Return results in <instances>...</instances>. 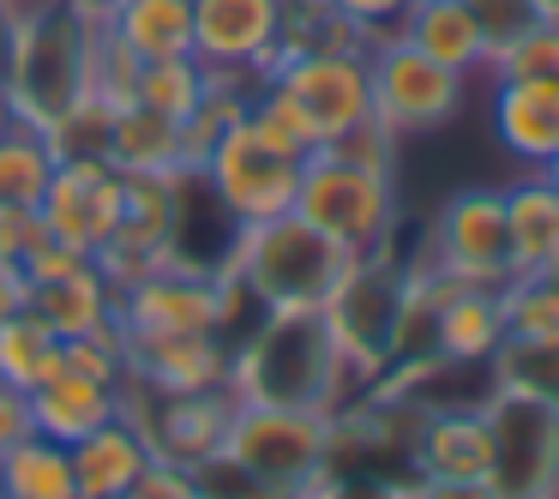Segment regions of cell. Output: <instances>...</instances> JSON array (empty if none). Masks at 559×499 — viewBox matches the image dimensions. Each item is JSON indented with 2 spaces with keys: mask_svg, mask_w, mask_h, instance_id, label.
Instances as JSON below:
<instances>
[{
  "mask_svg": "<svg viewBox=\"0 0 559 499\" xmlns=\"http://www.w3.org/2000/svg\"><path fill=\"white\" fill-rule=\"evenodd\" d=\"M229 391L235 403H289V409L337 415L361 385L331 343L325 313H253L241 343H229Z\"/></svg>",
  "mask_w": 559,
  "mask_h": 499,
  "instance_id": "cell-1",
  "label": "cell"
},
{
  "mask_svg": "<svg viewBox=\"0 0 559 499\" xmlns=\"http://www.w3.org/2000/svg\"><path fill=\"white\" fill-rule=\"evenodd\" d=\"M343 265H349V253L295 211L265 223H235L229 253H223V271L241 283L253 313H319L325 295L337 289Z\"/></svg>",
  "mask_w": 559,
  "mask_h": 499,
  "instance_id": "cell-2",
  "label": "cell"
},
{
  "mask_svg": "<svg viewBox=\"0 0 559 499\" xmlns=\"http://www.w3.org/2000/svg\"><path fill=\"white\" fill-rule=\"evenodd\" d=\"M295 217H307L319 235H331L349 259L385 253V247H397V223H403L397 175L349 163V157H337V151H313V157L301 163Z\"/></svg>",
  "mask_w": 559,
  "mask_h": 499,
  "instance_id": "cell-3",
  "label": "cell"
},
{
  "mask_svg": "<svg viewBox=\"0 0 559 499\" xmlns=\"http://www.w3.org/2000/svg\"><path fill=\"white\" fill-rule=\"evenodd\" d=\"M223 451L259 482L301 499L331 475V415L289 409V403H235Z\"/></svg>",
  "mask_w": 559,
  "mask_h": 499,
  "instance_id": "cell-4",
  "label": "cell"
},
{
  "mask_svg": "<svg viewBox=\"0 0 559 499\" xmlns=\"http://www.w3.org/2000/svg\"><path fill=\"white\" fill-rule=\"evenodd\" d=\"M397 295H403V259L397 247L385 253L349 259L337 277V289L325 295V331L331 343L343 349L355 385H373L379 373L391 367V319H397Z\"/></svg>",
  "mask_w": 559,
  "mask_h": 499,
  "instance_id": "cell-5",
  "label": "cell"
},
{
  "mask_svg": "<svg viewBox=\"0 0 559 499\" xmlns=\"http://www.w3.org/2000/svg\"><path fill=\"white\" fill-rule=\"evenodd\" d=\"M367 79H373V115L397 139L433 133V127L457 121L463 103H469V73H451V67L427 61L403 37H385L367 49Z\"/></svg>",
  "mask_w": 559,
  "mask_h": 499,
  "instance_id": "cell-6",
  "label": "cell"
},
{
  "mask_svg": "<svg viewBox=\"0 0 559 499\" xmlns=\"http://www.w3.org/2000/svg\"><path fill=\"white\" fill-rule=\"evenodd\" d=\"M481 415L493 433L487 482L499 499H554L559 494V409L511 391H481Z\"/></svg>",
  "mask_w": 559,
  "mask_h": 499,
  "instance_id": "cell-7",
  "label": "cell"
},
{
  "mask_svg": "<svg viewBox=\"0 0 559 499\" xmlns=\"http://www.w3.org/2000/svg\"><path fill=\"white\" fill-rule=\"evenodd\" d=\"M421 259L469 289H499L511 277V241H506V187H463L427 223Z\"/></svg>",
  "mask_w": 559,
  "mask_h": 499,
  "instance_id": "cell-8",
  "label": "cell"
},
{
  "mask_svg": "<svg viewBox=\"0 0 559 499\" xmlns=\"http://www.w3.org/2000/svg\"><path fill=\"white\" fill-rule=\"evenodd\" d=\"M199 187L211 193V205L235 223H265V217H283L295 211V187H301V163L295 157H277L271 145H259L247 115L229 127V133L211 145L205 169H199Z\"/></svg>",
  "mask_w": 559,
  "mask_h": 499,
  "instance_id": "cell-9",
  "label": "cell"
},
{
  "mask_svg": "<svg viewBox=\"0 0 559 499\" xmlns=\"http://www.w3.org/2000/svg\"><path fill=\"white\" fill-rule=\"evenodd\" d=\"M265 79H277V85L307 109L319 145H331L337 133H349L355 121L373 115L367 49H301V55H283Z\"/></svg>",
  "mask_w": 559,
  "mask_h": 499,
  "instance_id": "cell-10",
  "label": "cell"
},
{
  "mask_svg": "<svg viewBox=\"0 0 559 499\" xmlns=\"http://www.w3.org/2000/svg\"><path fill=\"white\" fill-rule=\"evenodd\" d=\"M121 409L133 415V427L151 439V451L169 463H205L211 451H223V433H229V415H235V391H145V385H127Z\"/></svg>",
  "mask_w": 559,
  "mask_h": 499,
  "instance_id": "cell-11",
  "label": "cell"
},
{
  "mask_svg": "<svg viewBox=\"0 0 559 499\" xmlns=\"http://www.w3.org/2000/svg\"><path fill=\"white\" fill-rule=\"evenodd\" d=\"M49 241L73 247V253H97L127 217V175L109 157H73L55 169L49 193L37 205Z\"/></svg>",
  "mask_w": 559,
  "mask_h": 499,
  "instance_id": "cell-12",
  "label": "cell"
},
{
  "mask_svg": "<svg viewBox=\"0 0 559 499\" xmlns=\"http://www.w3.org/2000/svg\"><path fill=\"white\" fill-rule=\"evenodd\" d=\"M193 55L205 73L265 79L283 55V0H193Z\"/></svg>",
  "mask_w": 559,
  "mask_h": 499,
  "instance_id": "cell-13",
  "label": "cell"
},
{
  "mask_svg": "<svg viewBox=\"0 0 559 499\" xmlns=\"http://www.w3.org/2000/svg\"><path fill=\"white\" fill-rule=\"evenodd\" d=\"M127 385L145 391H217L229 385V337L217 331H127Z\"/></svg>",
  "mask_w": 559,
  "mask_h": 499,
  "instance_id": "cell-14",
  "label": "cell"
},
{
  "mask_svg": "<svg viewBox=\"0 0 559 499\" xmlns=\"http://www.w3.org/2000/svg\"><path fill=\"white\" fill-rule=\"evenodd\" d=\"M493 433H487L481 403H433L409 439V475L433 482H487Z\"/></svg>",
  "mask_w": 559,
  "mask_h": 499,
  "instance_id": "cell-15",
  "label": "cell"
},
{
  "mask_svg": "<svg viewBox=\"0 0 559 499\" xmlns=\"http://www.w3.org/2000/svg\"><path fill=\"white\" fill-rule=\"evenodd\" d=\"M493 139L518 169L559 157V79H493Z\"/></svg>",
  "mask_w": 559,
  "mask_h": 499,
  "instance_id": "cell-16",
  "label": "cell"
},
{
  "mask_svg": "<svg viewBox=\"0 0 559 499\" xmlns=\"http://www.w3.org/2000/svg\"><path fill=\"white\" fill-rule=\"evenodd\" d=\"M31 313L67 343V337L109 325L121 313V289L97 271V259H73V265L49 271V277H31Z\"/></svg>",
  "mask_w": 559,
  "mask_h": 499,
  "instance_id": "cell-17",
  "label": "cell"
},
{
  "mask_svg": "<svg viewBox=\"0 0 559 499\" xmlns=\"http://www.w3.org/2000/svg\"><path fill=\"white\" fill-rule=\"evenodd\" d=\"M73 482H79V499H121L127 487L145 475V463L157 458L151 439L133 427V415H115V421L91 427L85 439H73Z\"/></svg>",
  "mask_w": 559,
  "mask_h": 499,
  "instance_id": "cell-18",
  "label": "cell"
},
{
  "mask_svg": "<svg viewBox=\"0 0 559 499\" xmlns=\"http://www.w3.org/2000/svg\"><path fill=\"white\" fill-rule=\"evenodd\" d=\"M121 397L127 391L103 385V379H85L73 373V367H55L43 385H31V427L49 439H61V445H73V439H85L91 427L115 421L121 415Z\"/></svg>",
  "mask_w": 559,
  "mask_h": 499,
  "instance_id": "cell-19",
  "label": "cell"
},
{
  "mask_svg": "<svg viewBox=\"0 0 559 499\" xmlns=\"http://www.w3.org/2000/svg\"><path fill=\"white\" fill-rule=\"evenodd\" d=\"M397 37L409 49H421L427 61L451 67V73H481L487 67V43H481V25H475L469 0H409Z\"/></svg>",
  "mask_w": 559,
  "mask_h": 499,
  "instance_id": "cell-20",
  "label": "cell"
},
{
  "mask_svg": "<svg viewBox=\"0 0 559 499\" xmlns=\"http://www.w3.org/2000/svg\"><path fill=\"white\" fill-rule=\"evenodd\" d=\"M506 307H499V289H451L445 307L433 319V355L445 367H487V355L506 343Z\"/></svg>",
  "mask_w": 559,
  "mask_h": 499,
  "instance_id": "cell-21",
  "label": "cell"
},
{
  "mask_svg": "<svg viewBox=\"0 0 559 499\" xmlns=\"http://www.w3.org/2000/svg\"><path fill=\"white\" fill-rule=\"evenodd\" d=\"M103 31L139 61L193 55V0H109Z\"/></svg>",
  "mask_w": 559,
  "mask_h": 499,
  "instance_id": "cell-22",
  "label": "cell"
},
{
  "mask_svg": "<svg viewBox=\"0 0 559 499\" xmlns=\"http://www.w3.org/2000/svg\"><path fill=\"white\" fill-rule=\"evenodd\" d=\"M506 241H511V277L542 271L559 247V187L542 169H523L506 187Z\"/></svg>",
  "mask_w": 559,
  "mask_h": 499,
  "instance_id": "cell-23",
  "label": "cell"
},
{
  "mask_svg": "<svg viewBox=\"0 0 559 499\" xmlns=\"http://www.w3.org/2000/svg\"><path fill=\"white\" fill-rule=\"evenodd\" d=\"M109 163L121 175H169L181 169V121L145 109V103H127L109 121Z\"/></svg>",
  "mask_w": 559,
  "mask_h": 499,
  "instance_id": "cell-24",
  "label": "cell"
},
{
  "mask_svg": "<svg viewBox=\"0 0 559 499\" xmlns=\"http://www.w3.org/2000/svg\"><path fill=\"white\" fill-rule=\"evenodd\" d=\"M0 499H79L73 451L49 433H25L0 458Z\"/></svg>",
  "mask_w": 559,
  "mask_h": 499,
  "instance_id": "cell-25",
  "label": "cell"
},
{
  "mask_svg": "<svg viewBox=\"0 0 559 499\" xmlns=\"http://www.w3.org/2000/svg\"><path fill=\"white\" fill-rule=\"evenodd\" d=\"M487 391H511V397H535L559 409V337H506L487 355Z\"/></svg>",
  "mask_w": 559,
  "mask_h": 499,
  "instance_id": "cell-26",
  "label": "cell"
},
{
  "mask_svg": "<svg viewBox=\"0 0 559 499\" xmlns=\"http://www.w3.org/2000/svg\"><path fill=\"white\" fill-rule=\"evenodd\" d=\"M55 169H61V157H55L43 127L19 121V127L0 133V205L37 211L43 193H49V181H55Z\"/></svg>",
  "mask_w": 559,
  "mask_h": 499,
  "instance_id": "cell-27",
  "label": "cell"
},
{
  "mask_svg": "<svg viewBox=\"0 0 559 499\" xmlns=\"http://www.w3.org/2000/svg\"><path fill=\"white\" fill-rule=\"evenodd\" d=\"M247 127H253V139H259V145H271L277 157L307 163V157L319 151V133H313V121H307V109L277 85V79H259V85H253V103H247Z\"/></svg>",
  "mask_w": 559,
  "mask_h": 499,
  "instance_id": "cell-28",
  "label": "cell"
},
{
  "mask_svg": "<svg viewBox=\"0 0 559 499\" xmlns=\"http://www.w3.org/2000/svg\"><path fill=\"white\" fill-rule=\"evenodd\" d=\"M55 367H61V337H55L31 307L0 325V379H7V385L31 391V385H43Z\"/></svg>",
  "mask_w": 559,
  "mask_h": 499,
  "instance_id": "cell-29",
  "label": "cell"
},
{
  "mask_svg": "<svg viewBox=\"0 0 559 499\" xmlns=\"http://www.w3.org/2000/svg\"><path fill=\"white\" fill-rule=\"evenodd\" d=\"M205 85H211V73H205L199 55H169V61H145V67H139L133 103L169 115V121H187V115L199 109V97H205Z\"/></svg>",
  "mask_w": 559,
  "mask_h": 499,
  "instance_id": "cell-30",
  "label": "cell"
},
{
  "mask_svg": "<svg viewBox=\"0 0 559 499\" xmlns=\"http://www.w3.org/2000/svg\"><path fill=\"white\" fill-rule=\"evenodd\" d=\"M499 307L511 337H559V283H547L542 271H518L499 283Z\"/></svg>",
  "mask_w": 559,
  "mask_h": 499,
  "instance_id": "cell-31",
  "label": "cell"
},
{
  "mask_svg": "<svg viewBox=\"0 0 559 499\" xmlns=\"http://www.w3.org/2000/svg\"><path fill=\"white\" fill-rule=\"evenodd\" d=\"M61 367H73V373H85V379H103V385L127 391L133 361H127V331H121V319L85 331V337H67V343H61Z\"/></svg>",
  "mask_w": 559,
  "mask_h": 499,
  "instance_id": "cell-32",
  "label": "cell"
},
{
  "mask_svg": "<svg viewBox=\"0 0 559 499\" xmlns=\"http://www.w3.org/2000/svg\"><path fill=\"white\" fill-rule=\"evenodd\" d=\"M487 73L493 79H559V25L554 19L530 25L518 43H506L499 55H487Z\"/></svg>",
  "mask_w": 559,
  "mask_h": 499,
  "instance_id": "cell-33",
  "label": "cell"
},
{
  "mask_svg": "<svg viewBox=\"0 0 559 499\" xmlns=\"http://www.w3.org/2000/svg\"><path fill=\"white\" fill-rule=\"evenodd\" d=\"M397 145H403V139L391 133L379 115H367V121H355L349 133H337L331 145H319V151H337V157H349V163H367V169H391V175H397Z\"/></svg>",
  "mask_w": 559,
  "mask_h": 499,
  "instance_id": "cell-34",
  "label": "cell"
},
{
  "mask_svg": "<svg viewBox=\"0 0 559 499\" xmlns=\"http://www.w3.org/2000/svg\"><path fill=\"white\" fill-rule=\"evenodd\" d=\"M469 13H475V25H481L487 55H499L506 43H518L530 25H542L535 0H469Z\"/></svg>",
  "mask_w": 559,
  "mask_h": 499,
  "instance_id": "cell-35",
  "label": "cell"
},
{
  "mask_svg": "<svg viewBox=\"0 0 559 499\" xmlns=\"http://www.w3.org/2000/svg\"><path fill=\"white\" fill-rule=\"evenodd\" d=\"M331 7H337V19L367 43V49L385 43V37H397L403 13H409V0H331Z\"/></svg>",
  "mask_w": 559,
  "mask_h": 499,
  "instance_id": "cell-36",
  "label": "cell"
},
{
  "mask_svg": "<svg viewBox=\"0 0 559 499\" xmlns=\"http://www.w3.org/2000/svg\"><path fill=\"white\" fill-rule=\"evenodd\" d=\"M307 499H409V482L379 470H331Z\"/></svg>",
  "mask_w": 559,
  "mask_h": 499,
  "instance_id": "cell-37",
  "label": "cell"
},
{
  "mask_svg": "<svg viewBox=\"0 0 559 499\" xmlns=\"http://www.w3.org/2000/svg\"><path fill=\"white\" fill-rule=\"evenodd\" d=\"M121 499H199V482L187 463H169V458H151L145 475H139L133 487H127Z\"/></svg>",
  "mask_w": 559,
  "mask_h": 499,
  "instance_id": "cell-38",
  "label": "cell"
},
{
  "mask_svg": "<svg viewBox=\"0 0 559 499\" xmlns=\"http://www.w3.org/2000/svg\"><path fill=\"white\" fill-rule=\"evenodd\" d=\"M25 433H37V427H31V391L0 379V458H7Z\"/></svg>",
  "mask_w": 559,
  "mask_h": 499,
  "instance_id": "cell-39",
  "label": "cell"
},
{
  "mask_svg": "<svg viewBox=\"0 0 559 499\" xmlns=\"http://www.w3.org/2000/svg\"><path fill=\"white\" fill-rule=\"evenodd\" d=\"M409 499H499L493 482H433V475H409Z\"/></svg>",
  "mask_w": 559,
  "mask_h": 499,
  "instance_id": "cell-40",
  "label": "cell"
},
{
  "mask_svg": "<svg viewBox=\"0 0 559 499\" xmlns=\"http://www.w3.org/2000/svg\"><path fill=\"white\" fill-rule=\"evenodd\" d=\"M31 307V277H25V265H13V259H0V325L13 313H25Z\"/></svg>",
  "mask_w": 559,
  "mask_h": 499,
  "instance_id": "cell-41",
  "label": "cell"
},
{
  "mask_svg": "<svg viewBox=\"0 0 559 499\" xmlns=\"http://www.w3.org/2000/svg\"><path fill=\"white\" fill-rule=\"evenodd\" d=\"M7 127H19V103H13V91H7V79H0V133Z\"/></svg>",
  "mask_w": 559,
  "mask_h": 499,
  "instance_id": "cell-42",
  "label": "cell"
},
{
  "mask_svg": "<svg viewBox=\"0 0 559 499\" xmlns=\"http://www.w3.org/2000/svg\"><path fill=\"white\" fill-rule=\"evenodd\" d=\"M542 277H547V283H559V247H554V253H547V265H542Z\"/></svg>",
  "mask_w": 559,
  "mask_h": 499,
  "instance_id": "cell-43",
  "label": "cell"
},
{
  "mask_svg": "<svg viewBox=\"0 0 559 499\" xmlns=\"http://www.w3.org/2000/svg\"><path fill=\"white\" fill-rule=\"evenodd\" d=\"M535 13H542V19H554V25H559V0H535Z\"/></svg>",
  "mask_w": 559,
  "mask_h": 499,
  "instance_id": "cell-44",
  "label": "cell"
},
{
  "mask_svg": "<svg viewBox=\"0 0 559 499\" xmlns=\"http://www.w3.org/2000/svg\"><path fill=\"white\" fill-rule=\"evenodd\" d=\"M542 175H547V181H554V187H559V157H554V163H547V169H542Z\"/></svg>",
  "mask_w": 559,
  "mask_h": 499,
  "instance_id": "cell-45",
  "label": "cell"
},
{
  "mask_svg": "<svg viewBox=\"0 0 559 499\" xmlns=\"http://www.w3.org/2000/svg\"><path fill=\"white\" fill-rule=\"evenodd\" d=\"M554 499H559V494H554Z\"/></svg>",
  "mask_w": 559,
  "mask_h": 499,
  "instance_id": "cell-46",
  "label": "cell"
}]
</instances>
